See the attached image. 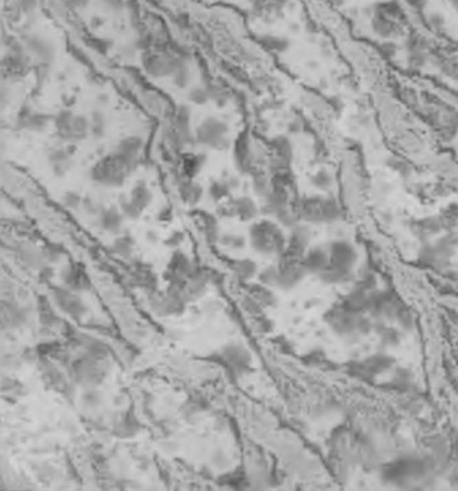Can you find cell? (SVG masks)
Wrapping results in <instances>:
<instances>
[{"label":"cell","mask_w":458,"mask_h":491,"mask_svg":"<svg viewBox=\"0 0 458 491\" xmlns=\"http://www.w3.org/2000/svg\"><path fill=\"white\" fill-rule=\"evenodd\" d=\"M131 162L133 159L126 157L124 155L117 152L115 155L106 157L94 167V176L100 182L117 185L127 176Z\"/></svg>","instance_id":"obj_1"},{"label":"cell","mask_w":458,"mask_h":491,"mask_svg":"<svg viewBox=\"0 0 458 491\" xmlns=\"http://www.w3.org/2000/svg\"><path fill=\"white\" fill-rule=\"evenodd\" d=\"M251 241L258 251L265 254L278 252L284 247V236L281 231L270 222L257 224L251 229Z\"/></svg>","instance_id":"obj_2"},{"label":"cell","mask_w":458,"mask_h":491,"mask_svg":"<svg viewBox=\"0 0 458 491\" xmlns=\"http://www.w3.org/2000/svg\"><path fill=\"white\" fill-rule=\"evenodd\" d=\"M399 16L401 9L396 5H380L375 12L372 28L380 38H392L401 32Z\"/></svg>","instance_id":"obj_3"},{"label":"cell","mask_w":458,"mask_h":491,"mask_svg":"<svg viewBox=\"0 0 458 491\" xmlns=\"http://www.w3.org/2000/svg\"><path fill=\"white\" fill-rule=\"evenodd\" d=\"M228 133V126L224 121L216 118H208L199 126L196 131V137L199 143L206 144L209 147L220 149L221 144L225 143V136Z\"/></svg>","instance_id":"obj_4"},{"label":"cell","mask_w":458,"mask_h":491,"mask_svg":"<svg viewBox=\"0 0 458 491\" xmlns=\"http://www.w3.org/2000/svg\"><path fill=\"white\" fill-rule=\"evenodd\" d=\"M356 258H357L356 251H355V248L352 247L350 243L336 242V243L331 245L330 257H329V265H331L334 268L346 269V271H350V268L353 266Z\"/></svg>","instance_id":"obj_5"},{"label":"cell","mask_w":458,"mask_h":491,"mask_svg":"<svg viewBox=\"0 0 458 491\" xmlns=\"http://www.w3.org/2000/svg\"><path fill=\"white\" fill-rule=\"evenodd\" d=\"M304 213L313 220H330L337 216V208L331 201L311 199L304 205Z\"/></svg>","instance_id":"obj_6"},{"label":"cell","mask_w":458,"mask_h":491,"mask_svg":"<svg viewBox=\"0 0 458 491\" xmlns=\"http://www.w3.org/2000/svg\"><path fill=\"white\" fill-rule=\"evenodd\" d=\"M327 265H329V255H326L322 251H313L304 259V268L313 269V271L323 273Z\"/></svg>","instance_id":"obj_7"},{"label":"cell","mask_w":458,"mask_h":491,"mask_svg":"<svg viewBox=\"0 0 458 491\" xmlns=\"http://www.w3.org/2000/svg\"><path fill=\"white\" fill-rule=\"evenodd\" d=\"M140 149H141V138H138V137H127L122 143H120L117 152L124 155L126 157L134 159V156L138 153Z\"/></svg>","instance_id":"obj_8"},{"label":"cell","mask_w":458,"mask_h":491,"mask_svg":"<svg viewBox=\"0 0 458 491\" xmlns=\"http://www.w3.org/2000/svg\"><path fill=\"white\" fill-rule=\"evenodd\" d=\"M250 159V143L248 138L241 136L235 144V160L238 164H248Z\"/></svg>","instance_id":"obj_9"},{"label":"cell","mask_w":458,"mask_h":491,"mask_svg":"<svg viewBox=\"0 0 458 491\" xmlns=\"http://www.w3.org/2000/svg\"><path fill=\"white\" fill-rule=\"evenodd\" d=\"M29 48H31V51L42 58H48V54H51L52 52V49L51 46H46V42L43 39H32L31 43H29Z\"/></svg>","instance_id":"obj_10"},{"label":"cell","mask_w":458,"mask_h":491,"mask_svg":"<svg viewBox=\"0 0 458 491\" xmlns=\"http://www.w3.org/2000/svg\"><path fill=\"white\" fill-rule=\"evenodd\" d=\"M265 46L273 49V51H284L288 46V42L282 38H275V36H267L265 38Z\"/></svg>","instance_id":"obj_11"},{"label":"cell","mask_w":458,"mask_h":491,"mask_svg":"<svg viewBox=\"0 0 458 491\" xmlns=\"http://www.w3.org/2000/svg\"><path fill=\"white\" fill-rule=\"evenodd\" d=\"M189 97H190V100L194 101V103L203 104V103H206L209 100L210 94H209V91H206L203 88H195V90H192Z\"/></svg>","instance_id":"obj_12"},{"label":"cell","mask_w":458,"mask_h":491,"mask_svg":"<svg viewBox=\"0 0 458 491\" xmlns=\"http://www.w3.org/2000/svg\"><path fill=\"white\" fill-rule=\"evenodd\" d=\"M238 208H239V213L243 215V218H251L255 213V206L250 199H241L238 202Z\"/></svg>","instance_id":"obj_13"},{"label":"cell","mask_w":458,"mask_h":491,"mask_svg":"<svg viewBox=\"0 0 458 491\" xmlns=\"http://www.w3.org/2000/svg\"><path fill=\"white\" fill-rule=\"evenodd\" d=\"M315 185L320 189H326L331 185V178L329 173H326V171H320V173H317L315 176Z\"/></svg>","instance_id":"obj_14"},{"label":"cell","mask_w":458,"mask_h":491,"mask_svg":"<svg viewBox=\"0 0 458 491\" xmlns=\"http://www.w3.org/2000/svg\"><path fill=\"white\" fill-rule=\"evenodd\" d=\"M406 2L411 5L413 8H415V9H420V8H422L425 5V0H406Z\"/></svg>","instance_id":"obj_15"},{"label":"cell","mask_w":458,"mask_h":491,"mask_svg":"<svg viewBox=\"0 0 458 491\" xmlns=\"http://www.w3.org/2000/svg\"><path fill=\"white\" fill-rule=\"evenodd\" d=\"M451 2H452V5H454V8L458 10V0H451Z\"/></svg>","instance_id":"obj_16"}]
</instances>
